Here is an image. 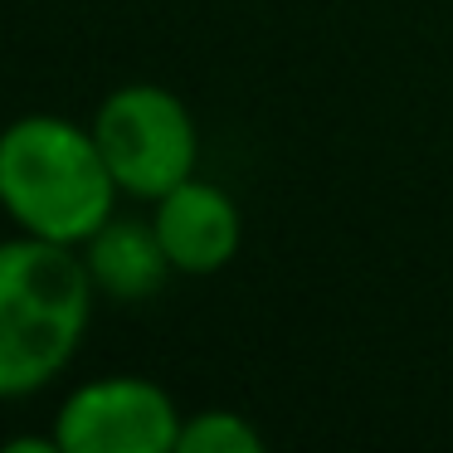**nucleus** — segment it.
Segmentation results:
<instances>
[{
	"instance_id": "obj_1",
	"label": "nucleus",
	"mask_w": 453,
	"mask_h": 453,
	"mask_svg": "<svg viewBox=\"0 0 453 453\" xmlns=\"http://www.w3.org/2000/svg\"><path fill=\"white\" fill-rule=\"evenodd\" d=\"M98 288L79 249L15 229L0 239V400L54 385L79 356Z\"/></svg>"
},
{
	"instance_id": "obj_2",
	"label": "nucleus",
	"mask_w": 453,
	"mask_h": 453,
	"mask_svg": "<svg viewBox=\"0 0 453 453\" xmlns=\"http://www.w3.org/2000/svg\"><path fill=\"white\" fill-rule=\"evenodd\" d=\"M118 196L93 127L59 112H25L0 127V210L20 234L79 249L118 215Z\"/></svg>"
},
{
	"instance_id": "obj_3",
	"label": "nucleus",
	"mask_w": 453,
	"mask_h": 453,
	"mask_svg": "<svg viewBox=\"0 0 453 453\" xmlns=\"http://www.w3.org/2000/svg\"><path fill=\"white\" fill-rule=\"evenodd\" d=\"M93 137L112 180L132 200H161L200 166V127L186 98L161 83H122L93 112Z\"/></svg>"
},
{
	"instance_id": "obj_4",
	"label": "nucleus",
	"mask_w": 453,
	"mask_h": 453,
	"mask_svg": "<svg viewBox=\"0 0 453 453\" xmlns=\"http://www.w3.org/2000/svg\"><path fill=\"white\" fill-rule=\"evenodd\" d=\"M180 419L166 385L147 375H103L69 390L54 414L59 453H176Z\"/></svg>"
},
{
	"instance_id": "obj_5",
	"label": "nucleus",
	"mask_w": 453,
	"mask_h": 453,
	"mask_svg": "<svg viewBox=\"0 0 453 453\" xmlns=\"http://www.w3.org/2000/svg\"><path fill=\"white\" fill-rule=\"evenodd\" d=\"M151 225H157L171 268L186 278H210L229 268L244 244V215H239L234 196L200 176L180 180L176 190L151 200Z\"/></svg>"
},
{
	"instance_id": "obj_6",
	"label": "nucleus",
	"mask_w": 453,
	"mask_h": 453,
	"mask_svg": "<svg viewBox=\"0 0 453 453\" xmlns=\"http://www.w3.org/2000/svg\"><path fill=\"white\" fill-rule=\"evenodd\" d=\"M79 254L88 264L98 297H112V303H147L176 273L157 239V225L151 219H132V215H112L98 234L83 239Z\"/></svg>"
},
{
	"instance_id": "obj_7",
	"label": "nucleus",
	"mask_w": 453,
	"mask_h": 453,
	"mask_svg": "<svg viewBox=\"0 0 453 453\" xmlns=\"http://www.w3.org/2000/svg\"><path fill=\"white\" fill-rule=\"evenodd\" d=\"M176 453H264V434L239 410H196L180 419Z\"/></svg>"
}]
</instances>
